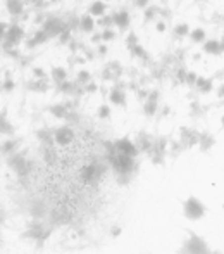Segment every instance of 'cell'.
I'll use <instances>...</instances> for the list:
<instances>
[{
  "mask_svg": "<svg viewBox=\"0 0 224 254\" xmlns=\"http://www.w3.org/2000/svg\"><path fill=\"white\" fill-rule=\"evenodd\" d=\"M5 163L9 166V170L16 175L17 178H28L31 173V161L28 159L26 152L19 151L12 156L5 157Z\"/></svg>",
  "mask_w": 224,
  "mask_h": 254,
  "instance_id": "6da1fadb",
  "label": "cell"
},
{
  "mask_svg": "<svg viewBox=\"0 0 224 254\" xmlns=\"http://www.w3.org/2000/svg\"><path fill=\"white\" fill-rule=\"evenodd\" d=\"M23 237L30 239V241H33V242H38V244H42V242H45V239L48 237V228H47V225H45L44 221L33 220L31 223L26 225V232H24Z\"/></svg>",
  "mask_w": 224,
  "mask_h": 254,
  "instance_id": "7a4b0ae2",
  "label": "cell"
},
{
  "mask_svg": "<svg viewBox=\"0 0 224 254\" xmlns=\"http://www.w3.org/2000/svg\"><path fill=\"white\" fill-rule=\"evenodd\" d=\"M181 254H211L207 242L198 235H191L186 239V242L181 248Z\"/></svg>",
  "mask_w": 224,
  "mask_h": 254,
  "instance_id": "3957f363",
  "label": "cell"
},
{
  "mask_svg": "<svg viewBox=\"0 0 224 254\" xmlns=\"http://www.w3.org/2000/svg\"><path fill=\"white\" fill-rule=\"evenodd\" d=\"M183 211H184V216H186L188 220H200L207 209H205L204 202L198 201L197 197H190V199H186V202H184Z\"/></svg>",
  "mask_w": 224,
  "mask_h": 254,
  "instance_id": "277c9868",
  "label": "cell"
},
{
  "mask_svg": "<svg viewBox=\"0 0 224 254\" xmlns=\"http://www.w3.org/2000/svg\"><path fill=\"white\" fill-rule=\"evenodd\" d=\"M19 151H21V140L16 137L7 138V140H3L2 144H0V154H2L3 157H9Z\"/></svg>",
  "mask_w": 224,
  "mask_h": 254,
  "instance_id": "5b68a950",
  "label": "cell"
},
{
  "mask_svg": "<svg viewBox=\"0 0 224 254\" xmlns=\"http://www.w3.org/2000/svg\"><path fill=\"white\" fill-rule=\"evenodd\" d=\"M21 38H23V30H21L19 26H10V28H7V31H5L3 45H5V47H12V45H16Z\"/></svg>",
  "mask_w": 224,
  "mask_h": 254,
  "instance_id": "8992f818",
  "label": "cell"
},
{
  "mask_svg": "<svg viewBox=\"0 0 224 254\" xmlns=\"http://www.w3.org/2000/svg\"><path fill=\"white\" fill-rule=\"evenodd\" d=\"M54 138H55V142H59V144L64 145V144H67V142H71V138H73V131H71L67 127H62L55 131Z\"/></svg>",
  "mask_w": 224,
  "mask_h": 254,
  "instance_id": "52a82bcc",
  "label": "cell"
},
{
  "mask_svg": "<svg viewBox=\"0 0 224 254\" xmlns=\"http://www.w3.org/2000/svg\"><path fill=\"white\" fill-rule=\"evenodd\" d=\"M24 9L23 0H7V10L10 14H21Z\"/></svg>",
  "mask_w": 224,
  "mask_h": 254,
  "instance_id": "ba28073f",
  "label": "cell"
},
{
  "mask_svg": "<svg viewBox=\"0 0 224 254\" xmlns=\"http://www.w3.org/2000/svg\"><path fill=\"white\" fill-rule=\"evenodd\" d=\"M14 127L7 121V118L3 114H0V135H12Z\"/></svg>",
  "mask_w": 224,
  "mask_h": 254,
  "instance_id": "9c48e42d",
  "label": "cell"
},
{
  "mask_svg": "<svg viewBox=\"0 0 224 254\" xmlns=\"http://www.w3.org/2000/svg\"><path fill=\"white\" fill-rule=\"evenodd\" d=\"M7 218H9V213H7V209L5 207L0 204V230L3 228V225L7 223Z\"/></svg>",
  "mask_w": 224,
  "mask_h": 254,
  "instance_id": "30bf717a",
  "label": "cell"
},
{
  "mask_svg": "<svg viewBox=\"0 0 224 254\" xmlns=\"http://www.w3.org/2000/svg\"><path fill=\"white\" fill-rule=\"evenodd\" d=\"M5 31H7L5 23H0V40H3V37H5Z\"/></svg>",
  "mask_w": 224,
  "mask_h": 254,
  "instance_id": "8fae6325",
  "label": "cell"
},
{
  "mask_svg": "<svg viewBox=\"0 0 224 254\" xmlns=\"http://www.w3.org/2000/svg\"><path fill=\"white\" fill-rule=\"evenodd\" d=\"M3 248V235H2V230H0V251H2Z\"/></svg>",
  "mask_w": 224,
  "mask_h": 254,
  "instance_id": "7c38bea8",
  "label": "cell"
},
{
  "mask_svg": "<svg viewBox=\"0 0 224 254\" xmlns=\"http://www.w3.org/2000/svg\"><path fill=\"white\" fill-rule=\"evenodd\" d=\"M211 254H223V253H211Z\"/></svg>",
  "mask_w": 224,
  "mask_h": 254,
  "instance_id": "4fadbf2b",
  "label": "cell"
},
{
  "mask_svg": "<svg viewBox=\"0 0 224 254\" xmlns=\"http://www.w3.org/2000/svg\"><path fill=\"white\" fill-rule=\"evenodd\" d=\"M0 157H2V154H0Z\"/></svg>",
  "mask_w": 224,
  "mask_h": 254,
  "instance_id": "5bb4252c",
  "label": "cell"
}]
</instances>
